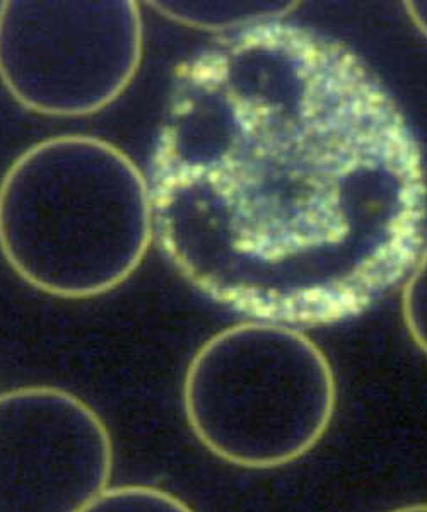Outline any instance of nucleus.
Here are the masks:
<instances>
[{
  "label": "nucleus",
  "mask_w": 427,
  "mask_h": 512,
  "mask_svg": "<svg viewBox=\"0 0 427 512\" xmlns=\"http://www.w3.org/2000/svg\"><path fill=\"white\" fill-rule=\"evenodd\" d=\"M149 188L176 272L255 321L352 320L424 248L426 173L395 99L344 43L284 21L178 67Z\"/></svg>",
  "instance_id": "1"
},
{
  "label": "nucleus",
  "mask_w": 427,
  "mask_h": 512,
  "mask_svg": "<svg viewBox=\"0 0 427 512\" xmlns=\"http://www.w3.org/2000/svg\"><path fill=\"white\" fill-rule=\"evenodd\" d=\"M153 239L149 180L108 140L48 137L0 180V255L41 294L105 296L139 270Z\"/></svg>",
  "instance_id": "2"
},
{
  "label": "nucleus",
  "mask_w": 427,
  "mask_h": 512,
  "mask_svg": "<svg viewBox=\"0 0 427 512\" xmlns=\"http://www.w3.org/2000/svg\"><path fill=\"white\" fill-rule=\"evenodd\" d=\"M183 414L217 460L275 470L305 458L334 422V367L294 326L245 321L205 340L188 362Z\"/></svg>",
  "instance_id": "3"
},
{
  "label": "nucleus",
  "mask_w": 427,
  "mask_h": 512,
  "mask_svg": "<svg viewBox=\"0 0 427 512\" xmlns=\"http://www.w3.org/2000/svg\"><path fill=\"white\" fill-rule=\"evenodd\" d=\"M144 21L132 0H7L0 4V82L21 108L93 117L139 74Z\"/></svg>",
  "instance_id": "4"
},
{
  "label": "nucleus",
  "mask_w": 427,
  "mask_h": 512,
  "mask_svg": "<svg viewBox=\"0 0 427 512\" xmlns=\"http://www.w3.org/2000/svg\"><path fill=\"white\" fill-rule=\"evenodd\" d=\"M112 434L81 396L35 384L0 393V512H81L112 480Z\"/></svg>",
  "instance_id": "5"
},
{
  "label": "nucleus",
  "mask_w": 427,
  "mask_h": 512,
  "mask_svg": "<svg viewBox=\"0 0 427 512\" xmlns=\"http://www.w3.org/2000/svg\"><path fill=\"white\" fill-rule=\"evenodd\" d=\"M156 11L175 23L212 33L248 30L258 24L284 21L294 2H194L156 0L149 2Z\"/></svg>",
  "instance_id": "6"
},
{
  "label": "nucleus",
  "mask_w": 427,
  "mask_h": 512,
  "mask_svg": "<svg viewBox=\"0 0 427 512\" xmlns=\"http://www.w3.org/2000/svg\"><path fill=\"white\" fill-rule=\"evenodd\" d=\"M81 512H195L187 502L153 485L108 487Z\"/></svg>",
  "instance_id": "7"
},
{
  "label": "nucleus",
  "mask_w": 427,
  "mask_h": 512,
  "mask_svg": "<svg viewBox=\"0 0 427 512\" xmlns=\"http://www.w3.org/2000/svg\"><path fill=\"white\" fill-rule=\"evenodd\" d=\"M402 316L412 342L427 355V246L422 248L405 279Z\"/></svg>",
  "instance_id": "8"
},
{
  "label": "nucleus",
  "mask_w": 427,
  "mask_h": 512,
  "mask_svg": "<svg viewBox=\"0 0 427 512\" xmlns=\"http://www.w3.org/2000/svg\"><path fill=\"white\" fill-rule=\"evenodd\" d=\"M405 11L410 21L427 38V0H412L405 2Z\"/></svg>",
  "instance_id": "9"
},
{
  "label": "nucleus",
  "mask_w": 427,
  "mask_h": 512,
  "mask_svg": "<svg viewBox=\"0 0 427 512\" xmlns=\"http://www.w3.org/2000/svg\"><path fill=\"white\" fill-rule=\"evenodd\" d=\"M388 512H427V502L421 504H409V506L397 507Z\"/></svg>",
  "instance_id": "10"
}]
</instances>
